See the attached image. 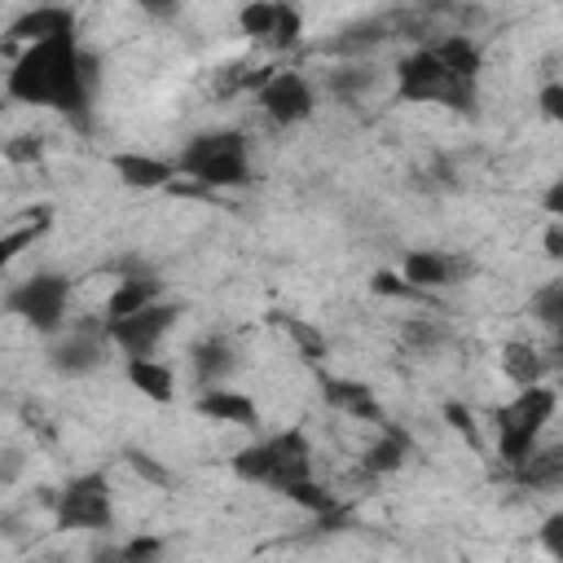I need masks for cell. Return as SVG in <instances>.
I'll list each match as a JSON object with an SVG mask.
<instances>
[{
  "label": "cell",
  "instance_id": "cell-31",
  "mask_svg": "<svg viewBox=\"0 0 563 563\" xmlns=\"http://www.w3.org/2000/svg\"><path fill=\"white\" fill-rule=\"evenodd\" d=\"M123 457H128V466H132L141 479H150V484H158V488H167V484H172V471H163V466H158L150 453H141V449H128Z\"/></svg>",
  "mask_w": 563,
  "mask_h": 563
},
{
  "label": "cell",
  "instance_id": "cell-29",
  "mask_svg": "<svg viewBox=\"0 0 563 563\" xmlns=\"http://www.w3.org/2000/svg\"><path fill=\"white\" fill-rule=\"evenodd\" d=\"M48 224H53V211H48V207H35V216H31V220H26L22 229L4 233V242H0V246H4V260H13V255H18L22 246H26V242L44 238V229H48Z\"/></svg>",
  "mask_w": 563,
  "mask_h": 563
},
{
  "label": "cell",
  "instance_id": "cell-14",
  "mask_svg": "<svg viewBox=\"0 0 563 563\" xmlns=\"http://www.w3.org/2000/svg\"><path fill=\"white\" fill-rule=\"evenodd\" d=\"M400 273L418 286V290H444V286H457V282H466L471 273H475V264L466 260V255H457V251H409L405 260H400Z\"/></svg>",
  "mask_w": 563,
  "mask_h": 563
},
{
  "label": "cell",
  "instance_id": "cell-15",
  "mask_svg": "<svg viewBox=\"0 0 563 563\" xmlns=\"http://www.w3.org/2000/svg\"><path fill=\"white\" fill-rule=\"evenodd\" d=\"M317 387H321V400L334 409V413H343V418H352V422H387V413H383V405H378V396H374V387L369 383H361V378H339V374H317Z\"/></svg>",
  "mask_w": 563,
  "mask_h": 563
},
{
  "label": "cell",
  "instance_id": "cell-38",
  "mask_svg": "<svg viewBox=\"0 0 563 563\" xmlns=\"http://www.w3.org/2000/svg\"><path fill=\"white\" fill-rule=\"evenodd\" d=\"M554 339H559V352H563V330H559V334H554Z\"/></svg>",
  "mask_w": 563,
  "mask_h": 563
},
{
  "label": "cell",
  "instance_id": "cell-20",
  "mask_svg": "<svg viewBox=\"0 0 563 563\" xmlns=\"http://www.w3.org/2000/svg\"><path fill=\"white\" fill-rule=\"evenodd\" d=\"M189 365H194V383L198 387H216L238 369V347L229 334H207L189 347Z\"/></svg>",
  "mask_w": 563,
  "mask_h": 563
},
{
  "label": "cell",
  "instance_id": "cell-33",
  "mask_svg": "<svg viewBox=\"0 0 563 563\" xmlns=\"http://www.w3.org/2000/svg\"><path fill=\"white\" fill-rule=\"evenodd\" d=\"M537 110H541L550 123H563V84H559V79L537 92Z\"/></svg>",
  "mask_w": 563,
  "mask_h": 563
},
{
  "label": "cell",
  "instance_id": "cell-27",
  "mask_svg": "<svg viewBox=\"0 0 563 563\" xmlns=\"http://www.w3.org/2000/svg\"><path fill=\"white\" fill-rule=\"evenodd\" d=\"M400 339H405L409 352H435L440 343H449V325L435 321V317H409L400 325Z\"/></svg>",
  "mask_w": 563,
  "mask_h": 563
},
{
  "label": "cell",
  "instance_id": "cell-36",
  "mask_svg": "<svg viewBox=\"0 0 563 563\" xmlns=\"http://www.w3.org/2000/svg\"><path fill=\"white\" fill-rule=\"evenodd\" d=\"M541 207H545L554 220H563V176L545 185V194H541Z\"/></svg>",
  "mask_w": 563,
  "mask_h": 563
},
{
  "label": "cell",
  "instance_id": "cell-21",
  "mask_svg": "<svg viewBox=\"0 0 563 563\" xmlns=\"http://www.w3.org/2000/svg\"><path fill=\"white\" fill-rule=\"evenodd\" d=\"M128 383H132L145 400H154V405H172V400H176V374H172L158 356H132V361H128Z\"/></svg>",
  "mask_w": 563,
  "mask_h": 563
},
{
  "label": "cell",
  "instance_id": "cell-26",
  "mask_svg": "<svg viewBox=\"0 0 563 563\" xmlns=\"http://www.w3.org/2000/svg\"><path fill=\"white\" fill-rule=\"evenodd\" d=\"M286 501H295V506H299V510H308L312 519H325V515H334V510L343 506V501H339V497H334L317 475H312V479H303V484H295V488L286 493Z\"/></svg>",
  "mask_w": 563,
  "mask_h": 563
},
{
  "label": "cell",
  "instance_id": "cell-1",
  "mask_svg": "<svg viewBox=\"0 0 563 563\" xmlns=\"http://www.w3.org/2000/svg\"><path fill=\"white\" fill-rule=\"evenodd\" d=\"M97 79H101L97 53H88L79 44V35H70V40L26 44L4 75V92L22 106H48V110L66 114L70 123L88 128Z\"/></svg>",
  "mask_w": 563,
  "mask_h": 563
},
{
  "label": "cell",
  "instance_id": "cell-2",
  "mask_svg": "<svg viewBox=\"0 0 563 563\" xmlns=\"http://www.w3.org/2000/svg\"><path fill=\"white\" fill-rule=\"evenodd\" d=\"M391 75H396L391 97L400 106H444V110L471 114L479 101V79L449 66V57L435 44H418L413 53H405Z\"/></svg>",
  "mask_w": 563,
  "mask_h": 563
},
{
  "label": "cell",
  "instance_id": "cell-32",
  "mask_svg": "<svg viewBox=\"0 0 563 563\" xmlns=\"http://www.w3.org/2000/svg\"><path fill=\"white\" fill-rule=\"evenodd\" d=\"M541 550L550 554V559H563V510H554V515H545V523H541Z\"/></svg>",
  "mask_w": 563,
  "mask_h": 563
},
{
  "label": "cell",
  "instance_id": "cell-19",
  "mask_svg": "<svg viewBox=\"0 0 563 563\" xmlns=\"http://www.w3.org/2000/svg\"><path fill=\"white\" fill-rule=\"evenodd\" d=\"M510 479H515L519 488H532V493H554V488H563V440L537 444L519 466H510Z\"/></svg>",
  "mask_w": 563,
  "mask_h": 563
},
{
  "label": "cell",
  "instance_id": "cell-5",
  "mask_svg": "<svg viewBox=\"0 0 563 563\" xmlns=\"http://www.w3.org/2000/svg\"><path fill=\"white\" fill-rule=\"evenodd\" d=\"M176 167H180V176L198 180L202 189H242V185H251L246 132H238V128L198 132L176 154Z\"/></svg>",
  "mask_w": 563,
  "mask_h": 563
},
{
  "label": "cell",
  "instance_id": "cell-11",
  "mask_svg": "<svg viewBox=\"0 0 563 563\" xmlns=\"http://www.w3.org/2000/svg\"><path fill=\"white\" fill-rule=\"evenodd\" d=\"M180 303H172V299H158V303H150V308H141V312H128V317H114V321H106L110 325V343L132 361V356H154L158 352V343L172 334V325L180 321Z\"/></svg>",
  "mask_w": 563,
  "mask_h": 563
},
{
  "label": "cell",
  "instance_id": "cell-17",
  "mask_svg": "<svg viewBox=\"0 0 563 563\" xmlns=\"http://www.w3.org/2000/svg\"><path fill=\"white\" fill-rule=\"evenodd\" d=\"M110 172L128 189H163V185H172L180 176L176 158H158V154H141V150L110 154Z\"/></svg>",
  "mask_w": 563,
  "mask_h": 563
},
{
  "label": "cell",
  "instance_id": "cell-12",
  "mask_svg": "<svg viewBox=\"0 0 563 563\" xmlns=\"http://www.w3.org/2000/svg\"><path fill=\"white\" fill-rule=\"evenodd\" d=\"M158 299H163V277H158V268L145 264V260H132V264H123V273L114 277L101 317L114 321V317L141 312V308H150V303H158Z\"/></svg>",
  "mask_w": 563,
  "mask_h": 563
},
{
  "label": "cell",
  "instance_id": "cell-10",
  "mask_svg": "<svg viewBox=\"0 0 563 563\" xmlns=\"http://www.w3.org/2000/svg\"><path fill=\"white\" fill-rule=\"evenodd\" d=\"M238 31L273 53H290L303 40V13L290 0H246L238 13Z\"/></svg>",
  "mask_w": 563,
  "mask_h": 563
},
{
  "label": "cell",
  "instance_id": "cell-7",
  "mask_svg": "<svg viewBox=\"0 0 563 563\" xmlns=\"http://www.w3.org/2000/svg\"><path fill=\"white\" fill-rule=\"evenodd\" d=\"M53 523L66 532H106L114 528V493L101 471H79L70 475L57 493H48Z\"/></svg>",
  "mask_w": 563,
  "mask_h": 563
},
{
  "label": "cell",
  "instance_id": "cell-35",
  "mask_svg": "<svg viewBox=\"0 0 563 563\" xmlns=\"http://www.w3.org/2000/svg\"><path fill=\"white\" fill-rule=\"evenodd\" d=\"M541 242H545V255H550V260H563V220H554V216H550V224H545Z\"/></svg>",
  "mask_w": 563,
  "mask_h": 563
},
{
  "label": "cell",
  "instance_id": "cell-28",
  "mask_svg": "<svg viewBox=\"0 0 563 563\" xmlns=\"http://www.w3.org/2000/svg\"><path fill=\"white\" fill-rule=\"evenodd\" d=\"M391 18H369V22H356V26H343L339 31V40H330V48L334 53H356V48H365V44H378L383 35H391Z\"/></svg>",
  "mask_w": 563,
  "mask_h": 563
},
{
  "label": "cell",
  "instance_id": "cell-25",
  "mask_svg": "<svg viewBox=\"0 0 563 563\" xmlns=\"http://www.w3.org/2000/svg\"><path fill=\"white\" fill-rule=\"evenodd\" d=\"M374 79H378V75H374L369 66H352V62H347V66L330 70L325 88H330V92H334V97H339L343 106H356V101H361V97H365V92L374 88Z\"/></svg>",
  "mask_w": 563,
  "mask_h": 563
},
{
  "label": "cell",
  "instance_id": "cell-22",
  "mask_svg": "<svg viewBox=\"0 0 563 563\" xmlns=\"http://www.w3.org/2000/svg\"><path fill=\"white\" fill-rule=\"evenodd\" d=\"M501 374H506L515 387L541 383V378H545V356H541L532 343L510 339V343H501Z\"/></svg>",
  "mask_w": 563,
  "mask_h": 563
},
{
  "label": "cell",
  "instance_id": "cell-34",
  "mask_svg": "<svg viewBox=\"0 0 563 563\" xmlns=\"http://www.w3.org/2000/svg\"><path fill=\"white\" fill-rule=\"evenodd\" d=\"M114 554H119V559H158V554H163V541H158V537H132V541L119 545Z\"/></svg>",
  "mask_w": 563,
  "mask_h": 563
},
{
  "label": "cell",
  "instance_id": "cell-23",
  "mask_svg": "<svg viewBox=\"0 0 563 563\" xmlns=\"http://www.w3.org/2000/svg\"><path fill=\"white\" fill-rule=\"evenodd\" d=\"M273 325H277V330H286V334H290V343H295V352H299L303 361H312V365H317V361L330 352L325 334H321L312 321L295 317V312H273Z\"/></svg>",
  "mask_w": 563,
  "mask_h": 563
},
{
  "label": "cell",
  "instance_id": "cell-30",
  "mask_svg": "<svg viewBox=\"0 0 563 563\" xmlns=\"http://www.w3.org/2000/svg\"><path fill=\"white\" fill-rule=\"evenodd\" d=\"M444 422H449L453 431H462L471 449H479V444H484V435H479V427H475V413H471L462 400H444Z\"/></svg>",
  "mask_w": 563,
  "mask_h": 563
},
{
  "label": "cell",
  "instance_id": "cell-6",
  "mask_svg": "<svg viewBox=\"0 0 563 563\" xmlns=\"http://www.w3.org/2000/svg\"><path fill=\"white\" fill-rule=\"evenodd\" d=\"M70 277L66 273H53V268H40V273H31V277H22V282H13L9 290H4V308L13 312V317H22L35 334H44V339H53L66 321H70Z\"/></svg>",
  "mask_w": 563,
  "mask_h": 563
},
{
  "label": "cell",
  "instance_id": "cell-37",
  "mask_svg": "<svg viewBox=\"0 0 563 563\" xmlns=\"http://www.w3.org/2000/svg\"><path fill=\"white\" fill-rule=\"evenodd\" d=\"M128 4H136L141 13H154V18H172L180 0H128Z\"/></svg>",
  "mask_w": 563,
  "mask_h": 563
},
{
  "label": "cell",
  "instance_id": "cell-13",
  "mask_svg": "<svg viewBox=\"0 0 563 563\" xmlns=\"http://www.w3.org/2000/svg\"><path fill=\"white\" fill-rule=\"evenodd\" d=\"M70 35H79V13L70 4H31L4 26V40L22 48L44 40H70Z\"/></svg>",
  "mask_w": 563,
  "mask_h": 563
},
{
  "label": "cell",
  "instance_id": "cell-4",
  "mask_svg": "<svg viewBox=\"0 0 563 563\" xmlns=\"http://www.w3.org/2000/svg\"><path fill=\"white\" fill-rule=\"evenodd\" d=\"M554 409H559V391L545 383L515 387V396L493 409V449H497L506 471L519 466L541 444L545 427L554 422Z\"/></svg>",
  "mask_w": 563,
  "mask_h": 563
},
{
  "label": "cell",
  "instance_id": "cell-9",
  "mask_svg": "<svg viewBox=\"0 0 563 563\" xmlns=\"http://www.w3.org/2000/svg\"><path fill=\"white\" fill-rule=\"evenodd\" d=\"M255 106L277 128H299L317 114V88L299 70H268L255 84Z\"/></svg>",
  "mask_w": 563,
  "mask_h": 563
},
{
  "label": "cell",
  "instance_id": "cell-24",
  "mask_svg": "<svg viewBox=\"0 0 563 563\" xmlns=\"http://www.w3.org/2000/svg\"><path fill=\"white\" fill-rule=\"evenodd\" d=\"M528 312H532V321H541L545 330H563V277H554V282H541L532 295H528Z\"/></svg>",
  "mask_w": 563,
  "mask_h": 563
},
{
  "label": "cell",
  "instance_id": "cell-3",
  "mask_svg": "<svg viewBox=\"0 0 563 563\" xmlns=\"http://www.w3.org/2000/svg\"><path fill=\"white\" fill-rule=\"evenodd\" d=\"M312 440L299 431V427H286V431H273L264 440H251L246 449H238L229 457V471L246 484H260V488H273V493H290L295 484L312 479L317 466H312Z\"/></svg>",
  "mask_w": 563,
  "mask_h": 563
},
{
  "label": "cell",
  "instance_id": "cell-16",
  "mask_svg": "<svg viewBox=\"0 0 563 563\" xmlns=\"http://www.w3.org/2000/svg\"><path fill=\"white\" fill-rule=\"evenodd\" d=\"M194 413H202V418H211V422H220V427H246V431L260 427V405H255L246 391L224 387V383H216V387H198V396H194Z\"/></svg>",
  "mask_w": 563,
  "mask_h": 563
},
{
  "label": "cell",
  "instance_id": "cell-18",
  "mask_svg": "<svg viewBox=\"0 0 563 563\" xmlns=\"http://www.w3.org/2000/svg\"><path fill=\"white\" fill-rule=\"evenodd\" d=\"M413 457V440H409V431L405 427H396V422H378V435L365 444V453H361V471L365 475H396L405 462Z\"/></svg>",
  "mask_w": 563,
  "mask_h": 563
},
{
  "label": "cell",
  "instance_id": "cell-8",
  "mask_svg": "<svg viewBox=\"0 0 563 563\" xmlns=\"http://www.w3.org/2000/svg\"><path fill=\"white\" fill-rule=\"evenodd\" d=\"M106 347H114L110 343V325H106V317L97 312V317H70L53 339H48V365L62 374V378H88L92 369H101L106 365Z\"/></svg>",
  "mask_w": 563,
  "mask_h": 563
}]
</instances>
